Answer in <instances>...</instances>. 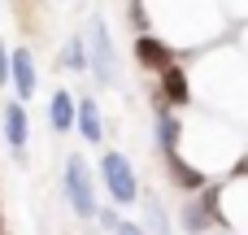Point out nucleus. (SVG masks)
Listing matches in <instances>:
<instances>
[{
  "label": "nucleus",
  "mask_w": 248,
  "mask_h": 235,
  "mask_svg": "<svg viewBox=\"0 0 248 235\" xmlns=\"http://www.w3.org/2000/svg\"><path fill=\"white\" fill-rule=\"evenodd\" d=\"M100 183H105V192H109L118 205H131V201H140L135 170H131V161H126L122 153H105V157H100Z\"/></svg>",
  "instance_id": "f257e3e1"
},
{
  "label": "nucleus",
  "mask_w": 248,
  "mask_h": 235,
  "mask_svg": "<svg viewBox=\"0 0 248 235\" xmlns=\"http://www.w3.org/2000/svg\"><path fill=\"white\" fill-rule=\"evenodd\" d=\"M65 201L78 218H96V188H92V170L83 157H70L65 161Z\"/></svg>",
  "instance_id": "f03ea898"
},
{
  "label": "nucleus",
  "mask_w": 248,
  "mask_h": 235,
  "mask_svg": "<svg viewBox=\"0 0 248 235\" xmlns=\"http://www.w3.org/2000/svg\"><path fill=\"white\" fill-rule=\"evenodd\" d=\"M135 61L144 70H170L174 65V48L166 39H157V35H140L135 39Z\"/></svg>",
  "instance_id": "7ed1b4c3"
},
{
  "label": "nucleus",
  "mask_w": 248,
  "mask_h": 235,
  "mask_svg": "<svg viewBox=\"0 0 248 235\" xmlns=\"http://www.w3.org/2000/svg\"><path fill=\"white\" fill-rule=\"evenodd\" d=\"M92 57H96V78L113 83V48H109V31H105L100 17L92 22Z\"/></svg>",
  "instance_id": "20e7f679"
},
{
  "label": "nucleus",
  "mask_w": 248,
  "mask_h": 235,
  "mask_svg": "<svg viewBox=\"0 0 248 235\" xmlns=\"http://www.w3.org/2000/svg\"><path fill=\"white\" fill-rule=\"evenodd\" d=\"M9 74H13V92L26 100V96H35V57L26 52V48H17L13 57H9Z\"/></svg>",
  "instance_id": "39448f33"
},
{
  "label": "nucleus",
  "mask_w": 248,
  "mask_h": 235,
  "mask_svg": "<svg viewBox=\"0 0 248 235\" xmlns=\"http://www.w3.org/2000/svg\"><path fill=\"white\" fill-rule=\"evenodd\" d=\"M179 222H183V231H192V235H205L214 222H218V214L209 209V201L201 196V201H187L183 205V214H179Z\"/></svg>",
  "instance_id": "423d86ee"
},
{
  "label": "nucleus",
  "mask_w": 248,
  "mask_h": 235,
  "mask_svg": "<svg viewBox=\"0 0 248 235\" xmlns=\"http://www.w3.org/2000/svg\"><path fill=\"white\" fill-rule=\"evenodd\" d=\"M161 96H166V105H174V109H183V105L192 100V87H187V74H183L179 65L161 70Z\"/></svg>",
  "instance_id": "0eeeda50"
},
{
  "label": "nucleus",
  "mask_w": 248,
  "mask_h": 235,
  "mask_svg": "<svg viewBox=\"0 0 248 235\" xmlns=\"http://www.w3.org/2000/svg\"><path fill=\"white\" fill-rule=\"evenodd\" d=\"M74 122H78L87 144H100V109H96V100H78L74 105Z\"/></svg>",
  "instance_id": "6e6552de"
},
{
  "label": "nucleus",
  "mask_w": 248,
  "mask_h": 235,
  "mask_svg": "<svg viewBox=\"0 0 248 235\" xmlns=\"http://www.w3.org/2000/svg\"><path fill=\"white\" fill-rule=\"evenodd\" d=\"M4 140H9L13 153L22 157V148H26V109H22V105H9V109H4Z\"/></svg>",
  "instance_id": "1a4fd4ad"
},
{
  "label": "nucleus",
  "mask_w": 248,
  "mask_h": 235,
  "mask_svg": "<svg viewBox=\"0 0 248 235\" xmlns=\"http://www.w3.org/2000/svg\"><path fill=\"white\" fill-rule=\"evenodd\" d=\"M166 166H170V174H174L179 192H201V188H205V174H201L196 166H187L179 153H174V157H166Z\"/></svg>",
  "instance_id": "9d476101"
},
{
  "label": "nucleus",
  "mask_w": 248,
  "mask_h": 235,
  "mask_svg": "<svg viewBox=\"0 0 248 235\" xmlns=\"http://www.w3.org/2000/svg\"><path fill=\"white\" fill-rule=\"evenodd\" d=\"M179 126H183V122H179L170 109H161V113H157V144H161V153H166V157H174V148H179Z\"/></svg>",
  "instance_id": "9b49d317"
},
{
  "label": "nucleus",
  "mask_w": 248,
  "mask_h": 235,
  "mask_svg": "<svg viewBox=\"0 0 248 235\" xmlns=\"http://www.w3.org/2000/svg\"><path fill=\"white\" fill-rule=\"evenodd\" d=\"M48 118H52V131H70L74 126V100H70V92H52Z\"/></svg>",
  "instance_id": "f8f14e48"
},
{
  "label": "nucleus",
  "mask_w": 248,
  "mask_h": 235,
  "mask_svg": "<svg viewBox=\"0 0 248 235\" xmlns=\"http://www.w3.org/2000/svg\"><path fill=\"white\" fill-rule=\"evenodd\" d=\"M100 222H105V227H109L113 235H148L144 227H140V222H126V218H118L113 209H109V214H100Z\"/></svg>",
  "instance_id": "ddd939ff"
},
{
  "label": "nucleus",
  "mask_w": 248,
  "mask_h": 235,
  "mask_svg": "<svg viewBox=\"0 0 248 235\" xmlns=\"http://www.w3.org/2000/svg\"><path fill=\"white\" fill-rule=\"evenodd\" d=\"M65 65H70V70H83V65H87L83 39H70V44H65Z\"/></svg>",
  "instance_id": "4468645a"
},
{
  "label": "nucleus",
  "mask_w": 248,
  "mask_h": 235,
  "mask_svg": "<svg viewBox=\"0 0 248 235\" xmlns=\"http://www.w3.org/2000/svg\"><path fill=\"white\" fill-rule=\"evenodd\" d=\"M148 222H153V235H170V231H166V214H161L157 201H148Z\"/></svg>",
  "instance_id": "2eb2a0df"
},
{
  "label": "nucleus",
  "mask_w": 248,
  "mask_h": 235,
  "mask_svg": "<svg viewBox=\"0 0 248 235\" xmlns=\"http://www.w3.org/2000/svg\"><path fill=\"white\" fill-rule=\"evenodd\" d=\"M0 83H9V52H4V44H0Z\"/></svg>",
  "instance_id": "dca6fc26"
},
{
  "label": "nucleus",
  "mask_w": 248,
  "mask_h": 235,
  "mask_svg": "<svg viewBox=\"0 0 248 235\" xmlns=\"http://www.w3.org/2000/svg\"><path fill=\"white\" fill-rule=\"evenodd\" d=\"M0 235H4V222H0Z\"/></svg>",
  "instance_id": "f3484780"
}]
</instances>
